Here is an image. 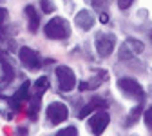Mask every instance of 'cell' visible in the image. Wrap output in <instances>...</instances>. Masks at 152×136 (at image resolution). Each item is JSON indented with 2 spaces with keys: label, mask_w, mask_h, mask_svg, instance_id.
<instances>
[{
  "label": "cell",
  "mask_w": 152,
  "mask_h": 136,
  "mask_svg": "<svg viewBox=\"0 0 152 136\" xmlns=\"http://www.w3.org/2000/svg\"><path fill=\"white\" fill-rule=\"evenodd\" d=\"M44 33H45L47 38H51V40H65V38L71 36V26H69V22L65 18L54 16L45 24Z\"/></svg>",
  "instance_id": "cell-1"
},
{
  "label": "cell",
  "mask_w": 152,
  "mask_h": 136,
  "mask_svg": "<svg viewBox=\"0 0 152 136\" xmlns=\"http://www.w3.org/2000/svg\"><path fill=\"white\" fill-rule=\"evenodd\" d=\"M118 89L127 96V98H130V100H136V102L145 100V91H143V87L134 78H129V76L120 78L118 80Z\"/></svg>",
  "instance_id": "cell-2"
},
{
  "label": "cell",
  "mask_w": 152,
  "mask_h": 136,
  "mask_svg": "<svg viewBox=\"0 0 152 136\" xmlns=\"http://www.w3.org/2000/svg\"><path fill=\"white\" fill-rule=\"evenodd\" d=\"M56 80H58V89L62 93H69L76 87V76L71 67L58 65L56 67Z\"/></svg>",
  "instance_id": "cell-3"
},
{
  "label": "cell",
  "mask_w": 152,
  "mask_h": 136,
  "mask_svg": "<svg viewBox=\"0 0 152 136\" xmlns=\"http://www.w3.org/2000/svg\"><path fill=\"white\" fill-rule=\"evenodd\" d=\"M94 44H96V53L102 58H107L112 54L114 47H116V36L112 33H98Z\"/></svg>",
  "instance_id": "cell-4"
},
{
  "label": "cell",
  "mask_w": 152,
  "mask_h": 136,
  "mask_svg": "<svg viewBox=\"0 0 152 136\" xmlns=\"http://www.w3.org/2000/svg\"><path fill=\"white\" fill-rule=\"evenodd\" d=\"M18 56H20L22 65L27 67L29 71H36V69L42 67V58H40V54H38L34 49H31V47H20Z\"/></svg>",
  "instance_id": "cell-5"
},
{
  "label": "cell",
  "mask_w": 152,
  "mask_h": 136,
  "mask_svg": "<svg viewBox=\"0 0 152 136\" xmlns=\"http://www.w3.org/2000/svg\"><path fill=\"white\" fill-rule=\"evenodd\" d=\"M45 116H47V120L51 122V124H62V122H65L67 120V116H69V109H67V105L65 104H62V102H54V104H51L49 107H47V111H45Z\"/></svg>",
  "instance_id": "cell-6"
},
{
  "label": "cell",
  "mask_w": 152,
  "mask_h": 136,
  "mask_svg": "<svg viewBox=\"0 0 152 136\" xmlns=\"http://www.w3.org/2000/svg\"><path fill=\"white\" fill-rule=\"evenodd\" d=\"M109 120H110V116H109L105 111H96V112H94L91 118H89V129H91V132H92L94 136H100V134L107 129Z\"/></svg>",
  "instance_id": "cell-7"
},
{
  "label": "cell",
  "mask_w": 152,
  "mask_h": 136,
  "mask_svg": "<svg viewBox=\"0 0 152 136\" xmlns=\"http://www.w3.org/2000/svg\"><path fill=\"white\" fill-rule=\"evenodd\" d=\"M74 22H76V26H78L80 29L89 31V29L94 27V24H96V18H94V15L89 9H82V11H78V15H76Z\"/></svg>",
  "instance_id": "cell-8"
},
{
  "label": "cell",
  "mask_w": 152,
  "mask_h": 136,
  "mask_svg": "<svg viewBox=\"0 0 152 136\" xmlns=\"http://www.w3.org/2000/svg\"><path fill=\"white\" fill-rule=\"evenodd\" d=\"M26 15H27V20H29V31L31 33H36L38 31V26H40V16H38L36 9L33 6H27L26 7Z\"/></svg>",
  "instance_id": "cell-9"
},
{
  "label": "cell",
  "mask_w": 152,
  "mask_h": 136,
  "mask_svg": "<svg viewBox=\"0 0 152 136\" xmlns=\"http://www.w3.org/2000/svg\"><path fill=\"white\" fill-rule=\"evenodd\" d=\"M125 46H127L132 53H134L136 56H138V54H141V53H143V49H145L143 42L136 40V38H127V40H125Z\"/></svg>",
  "instance_id": "cell-10"
},
{
  "label": "cell",
  "mask_w": 152,
  "mask_h": 136,
  "mask_svg": "<svg viewBox=\"0 0 152 136\" xmlns=\"http://www.w3.org/2000/svg\"><path fill=\"white\" fill-rule=\"evenodd\" d=\"M29 85H31L29 82H24V84L20 85V89L16 91V94L13 96V100H15V102H20V100L27 98V94H29ZM13 100H11V102H13Z\"/></svg>",
  "instance_id": "cell-11"
},
{
  "label": "cell",
  "mask_w": 152,
  "mask_h": 136,
  "mask_svg": "<svg viewBox=\"0 0 152 136\" xmlns=\"http://www.w3.org/2000/svg\"><path fill=\"white\" fill-rule=\"evenodd\" d=\"M134 56H136V54L132 53V51H130V49H129L125 44L120 47V60H123V62H129V60H132Z\"/></svg>",
  "instance_id": "cell-12"
},
{
  "label": "cell",
  "mask_w": 152,
  "mask_h": 136,
  "mask_svg": "<svg viewBox=\"0 0 152 136\" xmlns=\"http://www.w3.org/2000/svg\"><path fill=\"white\" fill-rule=\"evenodd\" d=\"M56 136H78V131H76L74 125H69L65 129H60L58 132H56Z\"/></svg>",
  "instance_id": "cell-13"
},
{
  "label": "cell",
  "mask_w": 152,
  "mask_h": 136,
  "mask_svg": "<svg viewBox=\"0 0 152 136\" xmlns=\"http://www.w3.org/2000/svg\"><path fill=\"white\" fill-rule=\"evenodd\" d=\"M141 105H138V107H134V109H132V112H130V116H129V122H127V125H132V124H134L136 120H138V116H140V112H141Z\"/></svg>",
  "instance_id": "cell-14"
},
{
  "label": "cell",
  "mask_w": 152,
  "mask_h": 136,
  "mask_svg": "<svg viewBox=\"0 0 152 136\" xmlns=\"http://www.w3.org/2000/svg\"><path fill=\"white\" fill-rule=\"evenodd\" d=\"M91 2H92V7L96 9L98 13H103L105 7H107V2H105V0H91Z\"/></svg>",
  "instance_id": "cell-15"
},
{
  "label": "cell",
  "mask_w": 152,
  "mask_h": 136,
  "mask_svg": "<svg viewBox=\"0 0 152 136\" xmlns=\"http://www.w3.org/2000/svg\"><path fill=\"white\" fill-rule=\"evenodd\" d=\"M40 6H42V11L44 13H53L54 11V6L51 0H40Z\"/></svg>",
  "instance_id": "cell-16"
},
{
  "label": "cell",
  "mask_w": 152,
  "mask_h": 136,
  "mask_svg": "<svg viewBox=\"0 0 152 136\" xmlns=\"http://www.w3.org/2000/svg\"><path fill=\"white\" fill-rule=\"evenodd\" d=\"M36 89L38 91H45L47 89V85H49V80H47V76H44V78H40V80H36Z\"/></svg>",
  "instance_id": "cell-17"
},
{
  "label": "cell",
  "mask_w": 152,
  "mask_h": 136,
  "mask_svg": "<svg viewBox=\"0 0 152 136\" xmlns=\"http://www.w3.org/2000/svg\"><path fill=\"white\" fill-rule=\"evenodd\" d=\"M145 125L152 131V105L147 109V112H145Z\"/></svg>",
  "instance_id": "cell-18"
},
{
  "label": "cell",
  "mask_w": 152,
  "mask_h": 136,
  "mask_svg": "<svg viewBox=\"0 0 152 136\" xmlns=\"http://www.w3.org/2000/svg\"><path fill=\"white\" fill-rule=\"evenodd\" d=\"M132 4H134V0H118V7L121 9V11H125V9H129Z\"/></svg>",
  "instance_id": "cell-19"
},
{
  "label": "cell",
  "mask_w": 152,
  "mask_h": 136,
  "mask_svg": "<svg viewBox=\"0 0 152 136\" xmlns=\"http://www.w3.org/2000/svg\"><path fill=\"white\" fill-rule=\"evenodd\" d=\"M100 20H102V24H107L109 22V15L103 11V13H100Z\"/></svg>",
  "instance_id": "cell-20"
},
{
  "label": "cell",
  "mask_w": 152,
  "mask_h": 136,
  "mask_svg": "<svg viewBox=\"0 0 152 136\" xmlns=\"http://www.w3.org/2000/svg\"><path fill=\"white\" fill-rule=\"evenodd\" d=\"M26 132H27L26 127H18V136H26Z\"/></svg>",
  "instance_id": "cell-21"
},
{
  "label": "cell",
  "mask_w": 152,
  "mask_h": 136,
  "mask_svg": "<svg viewBox=\"0 0 152 136\" xmlns=\"http://www.w3.org/2000/svg\"><path fill=\"white\" fill-rule=\"evenodd\" d=\"M65 4H67L69 7H72V0H65Z\"/></svg>",
  "instance_id": "cell-22"
},
{
  "label": "cell",
  "mask_w": 152,
  "mask_h": 136,
  "mask_svg": "<svg viewBox=\"0 0 152 136\" xmlns=\"http://www.w3.org/2000/svg\"><path fill=\"white\" fill-rule=\"evenodd\" d=\"M150 38H152V35H150Z\"/></svg>",
  "instance_id": "cell-23"
}]
</instances>
